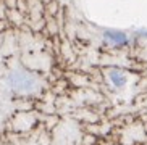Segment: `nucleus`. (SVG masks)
<instances>
[{
  "instance_id": "1",
  "label": "nucleus",
  "mask_w": 147,
  "mask_h": 145,
  "mask_svg": "<svg viewBox=\"0 0 147 145\" xmlns=\"http://www.w3.org/2000/svg\"><path fill=\"white\" fill-rule=\"evenodd\" d=\"M5 82L10 87V90H13L16 94L28 95L34 94L40 89V81L39 77L24 69H13L10 71L5 77Z\"/></svg>"
},
{
  "instance_id": "2",
  "label": "nucleus",
  "mask_w": 147,
  "mask_h": 145,
  "mask_svg": "<svg viewBox=\"0 0 147 145\" xmlns=\"http://www.w3.org/2000/svg\"><path fill=\"white\" fill-rule=\"evenodd\" d=\"M102 39H104L105 44H108L110 47H115V48L129 47L134 40L128 32L120 29H104L102 31Z\"/></svg>"
},
{
  "instance_id": "3",
  "label": "nucleus",
  "mask_w": 147,
  "mask_h": 145,
  "mask_svg": "<svg viewBox=\"0 0 147 145\" xmlns=\"http://www.w3.org/2000/svg\"><path fill=\"white\" fill-rule=\"evenodd\" d=\"M107 77H108V81H110V84H112L115 89H123V87L128 84V74H126L123 69H118V68L108 69Z\"/></svg>"
},
{
  "instance_id": "4",
  "label": "nucleus",
  "mask_w": 147,
  "mask_h": 145,
  "mask_svg": "<svg viewBox=\"0 0 147 145\" xmlns=\"http://www.w3.org/2000/svg\"><path fill=\"white\" fill-rule=\"evenodd\" d=\"M134 39H142V40H147V28H136L133 31Z\"/></svg>"
}]
</instances>
